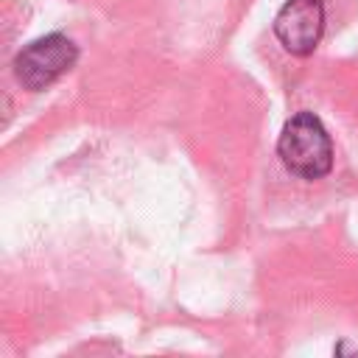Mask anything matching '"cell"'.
<instances>
[{
    "instance_id": "obj_3",
    "label": "cell",
    "mask_w": 358,
    "mask_h": 358,
    "mask_svg": "<svg viewBox=\"0 0 358 358\" xmlns=\"http://www.w3.org/2000/svg\"><path fill=\"white\" fill-rule=\"evenodd\" d=\"M324 31L322 0H285L274 17V34L294 56H308L319 45Z\"/></svg>"
},
{
    "instance_id": "obj_2",
    "label": "cell",
    "mask_w": 358,
    "mask_h": 358,
    "mask_svg": "<svg viewBox=\"0 0 358 358\" xmlns=\"http://www.w3.org/2000/svg\"><path fill=\"white\" fill-rule=\"evenodd\" d=\"M78 59V48L64 34H48L25 45L14 59V76L25 90H45Z\"/></svg>"
},
{
    "instance_id": "obj_1",
    "label": "cell",
    "mask_w": 358,
    "mask_h": 358,
    "mask_svg": "<svg viewBox=\"0 0 358 358\" xmlns=\"http://www.w3.org/2000/svg\"><path fill=\"white\" fill-rule=\"evenodd\" d=\"M277 154L282 165L299 179H322L333 168V143L327 129L313 112L294 115L277 140Z\"/></svg>"
}]
</instances>
